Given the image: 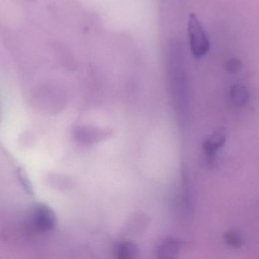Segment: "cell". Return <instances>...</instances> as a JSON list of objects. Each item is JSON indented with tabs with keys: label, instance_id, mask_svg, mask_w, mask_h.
<instances>
[{
	"label": "cell",
	"instance_id": "obj_5",
	"mask_svg": "<svg viewBox=\"0 0 259 259\" xmlns=\"http://www.w3.org/2000/svg\"><path fill=\"white\" fill-rule=\"evenodd\" d=\"M137 253V246L131 242H121L115 249L116 257L119 259L134 258Z\"/></svg>",
	"mask_w": 259,
	"mask_h": 259
},
{
	"label": "cell",
	"instance_id": "obj_3",
	"mask_svg": "<svg viewBox=\"0 0 259 259\" xmlns=\"http://www.w3.org/2000/svg\"><path fill=\"white\" fill-rule=\"evenodd\" d=\"M227 139L225 130L221 128L210 136L203 145V148L209 157H213L217 151L224 145Z\"/></svg>",
	"mask_w": 259,
	"mask_h": 259
},
{
	"label": "cell",
	"instance_id": "obj_7",
	"mask_svg": "<svg viewBox=\"0 0 259 259\" xmlns=\"http://www.w3.org/2000/svg\"><path fill=\"white\" fill-rule=\"evenodd\" d=\"M225 241L227 245L233 247V248H239L242 246V236L236 232H230L225 235Z\"/></svg>",
	"mask_w": 259,
	"mask_h": 259
},
{
	"label": "cell",
	"instance_id": "obj_2",
	"mask_svg": "<svg viewBox=\"0 0 259 259\" xmlns=\"http://www.w3.org/2000/svg\"><path fill=\"white\" fill-rule=\"evenodd\" d=\"M31 221L36 230L48 232L55 227L57 218L54 210L45 204H37L33 209Z\"/></svg>",
	"mask_w": 259,
	"mask_h": 259
},
{
	"label": "cell",
	"instance_id": "obj_6",
	"mask_svg": "<svg viewBox=\"0 0 259 259\" xmlns=\"http://www.w3.org/2000/svg\"><path fill=\"white\" fill-rule=\"evenodd\" d=\"M232 101L236 105L242 106L247 102L248 98V91L245 86L236 84L230 91Z\"/></svg>",
	"mask_w": 259,
	"mask_h": 259
},
{
	"label": "cell",
	"instance_id": "obj_1",
	"mask_svg": "<svg viewBox=\"0 0 259 259\" xmlns=\"http://www.w3.org/2000/svg\"><path fill=\"white\" fill-rule=\"evenodd\" d=\"M188 31L191 51L194 57L196 59L202 58L208 53L210 43L201 22L195 15L191 14L189 16Z\"/></svg>",
	"mask_w": 259,
	"mask_h": 259
},
{
	"label": "cell",
	"instance_id": "obj_4",
	"mask_svg": "<svg viewBox=\"0 0 259 259\" xmlns=\"http://www.w3.org/2000/svg\"><path fill=\"white\" fill-rule=\"evenodd\" d=\"M180 244L174 238H167L160 242L156 248V254L159 258H172L178 254Z\"/></svg>",
	"mask_w": 259,
	"mask_h": 259
}]
</instances>
